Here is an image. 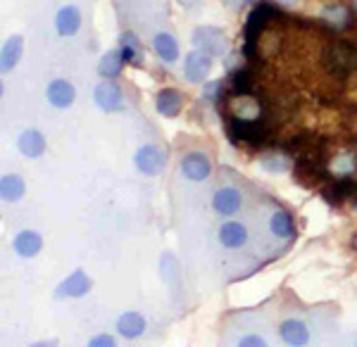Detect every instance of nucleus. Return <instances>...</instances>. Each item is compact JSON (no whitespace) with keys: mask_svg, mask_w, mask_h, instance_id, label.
<instances>
[{"mask_svg":"<svg viewBox=\"0 0 357 347\" xmlns=\"http://www.w3.org/2000/svg\"><path fill=\"white\" fill-rule=\"evenodd\" d=\"M122 65H124L122 53H119V50H107V53L100 57V62H98V72L105 79H114L122 72Z\"/></svg>","mask_w":357,"mask_h":347,"instance_id":"nucleus-25","label":"nucleus"},{"mask_svg":"<svg viewBox=\"0 0 357 347\" xmlns=\"http://www.w3.org/2000/svg\"><path fill=\"white\" fill-rule=\"evenodd\" d=\"M236 347H269V345H267V340H264L262 335L248 333V335H243V338L238 340V345H236Z\"/></svg>","mask_w":357,"mask_h":347,"instance_id":"nucleus-32","label":"nucleus"},{"mask_svg":"<svg viewBox=\"0 0 357 347\" xmlns=\"http://www.w3.org/2000/svg\"><path fill=\"white\" fill-rule=\"evenodd\" d=\"M217 238H220L222 247H227V250H238V247H243L248 242V229L241 222H227L220 226Z\"/></svg>","mask_w":357,"mask_h":347,"instance_id":"nucleus-14","label":"nucleus"},{"mask_svg":"<svg viewBox=\"0 0 357 347\" xmlns=\"http://www.w3.org/2000/svg\"><path fill=\"white\" fill-rule=\"evenodd\" d=\"M222 91H224L222 81H212V84H207V86H205L203 95H205V100H207V102H217V107H220V98H222Z\"/></svg>","mask_w":357,"mask_h":347,"instance_id":"nucleus-30","label":"nucleus"},{"mask_svg":"<svg viewBox=\"0 0 357 347\" xmlns=\"http://www.w3.org/2000/svg\"><path fill=\"white\" fill-rule=\"evenodd\" d=\"M289 157H286L284 153H272V155H267V157H262V167L267 171H286L289 169Z\"/></svg>","mask_w":357,"mask_h":347,"instance_id":"nucleus-28","label":"nucleus"},{"mask_svg":"<svg viewBox=\"0 0 357 347\" xmlns=\"http://www.w3.org/2000/svg\"><path fill=\"white\" fill-rule=\"evenodd\" d=\"M119 40H122V48H119V53H122V60L126 62V65L141 67L143 65V45H141V40L136 38V33L124 31Z\"/></svg>","mask_w":357,"mask_h":347,"instance_id":"nucleus-19","label":"nucleus"},{"mask_svg":"<svg viewBox=\"0 0 357 347\" xmlns=\"http://www.w3.org/2000/svg\"><path fill=\"white\" fill-rule=\"evenodd\" d=\"M24 178L17 176V174H5L3 178H0V198L5 202H17L24 195Z\"/></svg>","mask_w":357,"mask_h":347,"instance_id":"nucleus-23","label":"nucleus"},{"mask_svg":"<svg viewBox=\"0 0 357 347\" xmlns=\"http://www.w3.org/2000/svg\"><path fill=\"white\" fill-rule=\"evenodd\" d=\"M245 3H250V5H257V3H262V0H245Z\"/></svg>","mask_w":357,"mask_h":347,"instance_id":"nucleus-34","label":"nucleus"},{"mask_svg":"<svg viewBox=\"0 0 357 347\" xmlns=\"http://www.w3.org/2000/svg\"><path fill=\"white\" fill-rule=\"evenodd\" d=\"M355 193H357V188H355L353 176H336L329 183V186L321 188V195H324V200L329 202V205H333V207L343 205V202L348 200V198H353Z\"/></svg>","mask_w":357,"mask_h":347,"instance_id":"nucleus-8","label":"nucleus"},{"mask_svg":"<svg viewBox=\"0 0 357 347\" xmlns=\"http://www.w3.org/2000/svg\"><path fill=\"white\" fill-rule=\"evenodd\" d=\"M82 26V15L74 5H65L55 17V29L60 36H74Z\"/></svg>","mask_w":357,"mask_h":347,"instance_id":"nucleus-18","label":"nucleus"},{"mask_svg":"<svg viewBox=\"0 0 357 347\" xmlns=\"http://www.w3.org/2000/svg\"><path fill=\"white\" fill-rule=\"evenodd\" d=\"M96 105L102 109V112H117V109H122V91H119L117 84H112V81H100V84L96 86Z\"/></svg>","mask_w":357,"mask_h":347,"instance_id":"nucleus-9","label":"nucleus"},{"mask_svg":"<svg viewBox=\"0 0 357 347\" xmlns=\"http://www.w3.org/2000/svg\"><path fill=\"white\" fill-rule=\"evenodd\" d=\"M355 242H357V236H355Z\"/></svg>","mask_w":357,"mask_h":347,"instance_id":"nucleus-37","label":"nucleus"},{"mask_svg":"<svg viewBox=\"0 0 357 347\" xmlns=\"http://www.w3.org/2000/svg\"><path fill=\"white\" fill-rule=\"evenodd\" d=\"M321 62L331 77L345 79L357 69V48L350 40H331L321 53Z\"/></svg>","mask_w":357,"mask_h":347,"instance_id":"nucleus-1","label":"nucleus"},{"mask_svg":"<svg viewBox=\"0 0 357 347\" xmlns=\"http://www.w3.org/2000/svg\"><path fill=\"white\" fill-rule=\"evenodd\" d=\"M91 288H93V281H91L82 269H77V271H72V274H69L67 279L55 288V298H60V300H65V298H84V295L91 293Z\"/></svg>","mask_w":357,"mask_h":347,"instance_id":"nucleus-5","label":"nucleus"},{"mask_svg":"<svg viewBox=\"0 0 357 347\" xmlns=\"http://www.w3.org/2000/svg\"><path fill=\"white\" fill-rule=\"evenodd\" d=\"M231 86H234V95L243 98L252 95V72L250 69H238L231 74Z\"/></svg>","mask_w":357,"mask_h":347,"instance_id":"nucleus-27","label":"nucleus"},{"mask_svg":"<svg viewBox=\"0 0 357 347\" xmlns=\"http://www.w3.org/2000/svg\"><path fill=\"white\" fill-rule=\"evenodd\" d=\"M45 95H48V102L57 109H65L72 105L74 100H77V91H74V86L69 84L67 79H55L48 84V91H45Z\"/></svg>","mask_w":357,"mask_h":347,"instance_id":"nucleus-10","label":"nucleus"},{"mask_svg":"<svg viewBox=\"0 0 357 347\" xmlns=\"http://www.w3.org/2000/svg\"><path fill=\"white\" fill-rule=\"evenodd\" d=\"M241 205H243L241 190H236L231 186L220 188L215 193V198H212V207H215V212L222 214V217H231V214H236L241 210Z\"/></svg>","mask_w":357,"mask_h":347,"instance_id":"nucleus-11","label":"nucleus"},{"mask_svg":"<svg viewBox=\"0 0 357 347\" xmlns=\"http://www.w3.org/2000/svg\"><path fill=\"white\" fill-rule=\"evenodd\" d=\"M353 8H355V10H357V0H353Z\"/></svg>","mask_w":357,"mask_h":347,"instance_id":"nucleus-36","label":"nucleus"},{"mask_svg":"<svg viewBox=\"0 0 357 347\" xmlns=\"http://www.w3.org/2000/svg\"><path fill=\"white\" fill-rule=\"evenodd\" d=\"M13 247H15V252L20 254V257L31 259V257H36V254L41 252L43 238L36 233V231H22V233H17Z\"/></svg>","mask_w":357,"mask_h":347,"instance_id":"nucleus-17","label":"nucleus"},{"mask_svg":"<svg viewBox=\"0 0 357 347\" xmlns=\"http://www.w3.org/2000/svg\"><path fill=\"white\" fill-rule=\"evenodd\" d=\"M181 105H183L181 93L174 88H162L158 93V98H155V107H158V112L165 114V117H176Z\"/></svg>","mask_w":357,"mask_h":347,"instance_id":"nucleus-20","label":"nucleus"},{"mask_svg":"<svg viewBox=\"0 0 357 347\" xmlns=\"http://www.w3.org/2000/svg\"><path fill=\"white\" fill-rule=\"evenodd\" d=\"M210 171V160L203 153H188L181 162V174L188 181H205Z\"/></svg>","mask_w":357,"mask_h":347,"instance_id":"nucleus-12","label":"nucleus"},{"mask_svg":"<svg viewBox=\"0 0 357 347\" xmlns=\"http://www.w3.org/2000/svg\"><path fill=\"white\" fill-rule=\"evenodd\" d=\"M22 48H24V38L22 36H10L3 43V53H0V69L10 72L22 57Z\"/></svg>","mask_w":357,"mask_h":347,"instance_id":"nucleus-21","label":"nucleus"},{"mask_svg":"<svg viewBox=\"0 0 357 347\" xmlns=\"http://www.w3.org/2000/svg\"><path fill=\"white\" fill-rule=\"evenodd\" d=\"M153 48H155V53L162 57L165 62H176L178 43H176V38L172 36V33H165V31L158 33V36L153 38Z\"/></svg>","mask_w":357,"mask_h":347,"instance_id":"nucleus-24","label":"nucleus"},{"mask_svg":"<svg viewBox=\"0 0 357 347\" xmlns=\"http://www.w3.org/2000/svg\"><path fill=\"white\" fill-rule=\"evenodd\" d=\"M279 335L289 347H305L310 343V328L298 319H286L279 326Z\"/></svg>","mask_w":357,"mask_h":347,"instance_id":"nucleus-13","label":"nucleus"},{"mask_svg":"<svg viewBox=\"0 0 357 347\" xmlns=\"http://www.w3.org/2000/svg\"><path fill=\"white\" fill-rule=\"evenodd\" d=\"M86 347H117V340H114L110 333H98L89 340Z\"/></svg>","mask_w":357,"mask_h":347,"instance_id":"nucleus-31","label":"nucleus"},{"mask_svg":"<svg viewBox=\"0 0 357 347\" xmlns=\"http://www.w3.org/2000/svg\"><path fill=\"white\" fill-rule=\"evenodd\" d=\"M269 231L276 236V238H284V240H291L296 236V224H293V217L289 212L279 210L272 214L269 219Z\"/></svg>","mask_w":357,"mask_h":347,"instance_id":"nucleus-22","label":"nucleus"},{"mask_svg":"<svg viewBox=\"0 0 357 347\" xmlns=\"http://www.w3.org/2000/svg\"><path fill=\"white\" fill-rule=\"evenodd\" d=\"M17 148H20V153L24 155V157L36 160L45 153V138L41 131L26 129V131H22L20 138H17Z\"/></svg>","mask_w":357,"mask_h":347,"instance_id":"nucleus-15","label":"nucleus"},{"mask_svg":"<svg viewBox=\"0 0 357 347\" xmlns=\"http://www.w3.org/2000/svg\"><path fill=\"white\" fill-rule=\"evenodd\" d=\"M353 167H355V157L350 153H341L338 157H333V171H336L338 176H350Z\"/></svg>","mask_w":357,"mask_h":347,"instance_id":"nucleus-29","label":"nucleus"},{"mask_svg":"<svg viewBox=\"0 0 357 347\" xmlns=\"http://www.w3.org/2000/svg\"><path fill=\"white\" fill-rule=\"evenodd\" d=\"M193 45L195 50H200V53H207L210 57H222L227 53L229 43H227V36H224V31L215 26H198L193 31Z\"/></svg>","mask_w":357,"mask_h":347,"instance_id":"nucleus-4","label":"nucleus"},{"mask_svg":"<svg viewBox=\"0 0 357 347\" xmlns=\"http://www.w3.org/2000/svg\"><path fill=\"white\" fill-rule=\"evenodd\" d=\"M321 20L333 29H345L350 24V10L343 8V5H338V3L326 5V8L321 10Z\"/></svg>","mask_w":357,"mask_h":347,"instance_id":"nucleus-26","label":"nucleus"},{"mask_svg":"<svg viewBox=\"0 0 357 347\" xmlns=\"http://www.w3.org/2000/svg\"><path fill=\"white\" fill-rule=\"evenodd\" d=\"M134 164H136V169L141 174H146V176H155V174L162 171L165 155L158 146H143V148H138Z\"/></svg>","mask_w":357,"mask_h":347,"instance_id":"nucleus-7","label":"nucleus"},{"mask_svg":"<svg viewBox=\"0 0 357 347\" xmlns=\"http://www.w3.org/2000/svg\"><path fill=\"white\" fill-rule=\"evenodd\" d=\"M279 3H296V0H279Z\"/></svg>","mask_w":357,"mask_h":347,"instance_id":"nucleus-35","label":"nucleus"},{"mask_svg":"<svg viewBox=\"0 0 357 347\" xmlns=\"http://www.w3.org/2000/svg\"><path fill=\"white\" fill-rule=\"evenodd\" d=\"M229 136L238 143H248V146H264V143L272 138V126L264 121V117L260 119H238L234 117L229 121Z\"/></svg>","mask_w":357,"mask_h":347,"instance_id":"nucleus-3","label":"nucleus"},{"mask_svg":"<svg viewBox=\"0 0 357 347\" xmlns=\"http://www.w3.org/2000/svg\"><path fill=\"white\" fill-rule=\"evenodd\" d=\"M276 17H279V10L269 3H257V8L248 15L245 29H243V38H245L243 40V55L248 57V60H252V57L257 55V40H260L264 26H267L272 20H276Z\"/></svg>","mask_w":357,"mask_h":347,"instance_id":"nucleus-2","label":"nucleus"},{"mask_svg":"<svg viewBox=\"0 0 357 347\" xmlns=\"http://www.w3.org/2000/svg\"><path fill=\"white\" fill-rule=\"evenodd\" d=\"M31 347H57V340H38Z\"/></svg>","mask_w":357,"mask_h":347,"instance_id":"nucleus-33","label":"nucleus"},{"mask_svg":"<svg viewBox=\"0 0 357 347\" xmlns=\"http://www.w3.org/2000/svg\"><path fill=\"white\" fill-rule=\"evenodd\" d=\"M212 69V57L207 53H200V50H193V53L186 55L183 60V77H186L191 84H200L210 77Z\"/></svg>","mask_w":357,"mask_h":347,"instance_id":"nucleus-6","label":"nucleus"},{"mask_svg":"<svg viewBox=\"0 0 357 347\" xmlns=\"http://www.w3.org/2000/svg\"><path fill=\"white\" fill-rule=\"evenodd\" d=\"M114 326H117V333L122 335V338L134 340V338H141V335L146 333L148 323L141 314H138V311H124Z\"/></svg>","mask_w":357,"mask_h":347,"instance_id":"nucleus-16","label":"nucleus"}]
</instances>
